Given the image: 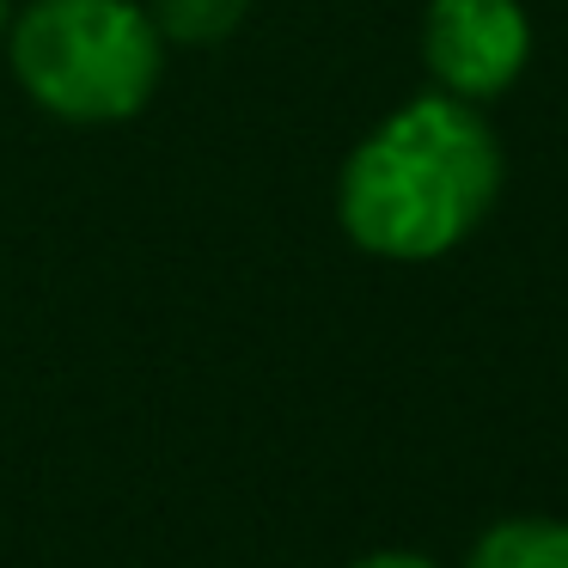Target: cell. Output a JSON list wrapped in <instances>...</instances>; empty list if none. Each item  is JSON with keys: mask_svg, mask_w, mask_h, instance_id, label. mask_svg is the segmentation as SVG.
Here are the masks:
<instances>
[{"mask_svg": "<svg viewBox=\"0 0 568 568\" xmlns=\"http://www.w3.org/2000/svg\"><path fill=\"white\" fill-rule=\"evenodd\" d=\"M501 178L489 116L428 87L355 141L336 178V221L367 257L434 263L489 221Z\"/></svg>", "mask_w": 568, "mask_h": 568, "instance_id": "cell-1", "label": "cell"}, {"mask_svg": "<svg viewBox=\"0 0 568 568\" xmlns=\"http://www.w3.org/2000/svg\"><path fill=\"white\" fill-rule=\"evenodd\" d=\"M0 43L19 92L74 129L129 123L165 80V38L141 0H26Z\"/></svg>", "mask_w": 568, "mask_h": 568, "instance_id": "cell-2", "label": "cell"}, {"mask_svg": "<svg viewBox=\"0 0 568 568\" xmlns=\"http://www.w3.org/2000/svg\"><path fill=\"white\" fill-rule=\"evenodd\" d=\"M526 62L531 19L519 0H428L422 7V68L446 99H501L519 87Z\"/></svg>", "mask_w": 568, "mask_h": 568, "instance_id": "cell-3", "label": "cell"}, {"mask_svg": "<svg viewBox=\"0 0 568 568\" xmlns=\"http://www.w3.org/2000/svg\"><path fill=\"white\" fill-rule=\"evenodd\" d=\"M470 568H568L562 519H501L470 550Z\"/></svg>", "mask_w": 568, "mask_h": 568, "instance_id": "cell-4", "label": "cell"}, {"mask_svg": "<svg viewBox=\"0 0 568 568\" xmlns=\"http://www.w3.org/2000/svg\"><path fill=\"white\" fill-rule=\"evenodd\" d=\"M165 43L178 50H214V43L239 38L251 19V0H141Z\"/></svg>", "mask_w": 568, "mask_h": 568, "instance_id": "cell-5", "label": "cell"}, {"mask_svg": "<svg viewBox=\"0 0 568 568\" xmlns=\"http://www.w3.org/2000/svg\"><path fill=\"white\" fill-rule=\"evenodd\" d=\"M355 568H434V562H422V556H409V550H385V556H367V562H355Z\"/></svg>", "mask_w": 568, "mask_h": 568, "instance_id": "cell-6", "label": "cell"}, {"mask_svg": "<svg viewBox=\"0 0 568 568\" xmlns=\"http://www.w3.org/2000/svg\"><path fill=\"white\" fill-rule=\"evenodd\" d=\"M7 26H13V0H0V38H7Z\"/></svg>", "mask_w": 568, "mask_h": 568, "instance_id": "cell-7", "label": "cell"}]
</instances>
